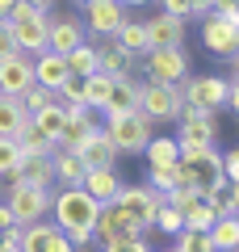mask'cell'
I'll list each match as a JSON object with an SVG mask.
<instances>
[{
    "label": "cell",
    "mask_w": 239,
    "mask_h": 252,
    "mask_svg": "<svg viewBox=\"0 0 239 252\" xmlns=\"http://www.w3.org/2000/svg\"><path fill=\"white\" fill-rule=\"evenodd\" d=\"M114 42L122 46V51H130L134 59H143V55H147V26H143V21H134V17H126L122 30L114 34Z\"/></svg>",
    "instance_id": "cell-28"
},
{
    "label": "cell",
    "mask_w": 239,
    "mask_h": 252,
    "mask_svg": "<svg viewBox=\"0 0 239 252\" xmlns=\"http://www.w3.org/2000/svg\"><path fill=\"white\" fill-rule=\"evenodd\" d=\"M139 156L147 160V168H172L180 160V143H177V135H151Z\"/></svg>",
    "instance_id": "cell-23"
},
{
    "label": "cell",
    "mask_w": 239,
    "mask_h": 252,
    "mask_svg": "<svg viewBox=\"0 0 239 252\" xmlns=\"http://www.w3.org/2000/svg\"><path fill=\"white\" fill-rule=\"evenodd\" d=\"M80 189L89 193L92 202H114L118 198V189H122V177H118V168H89L84 172V181H80Z\"/></svg>",
    "instance_id": "cell-21"
},
{
    "label": "cell",
    "mask_w": 239,
    "mask_h": 252,
    "mask_svg": "<svg viewBox=\"0 0 239 252\" xmlns=\"http://www.w3.org/2000/svg\"><path fill=\"white\" fill-rule=\"evenodd\" d=\"M51 168H55V185H80L84 172H89L76 152H55L51 156Z\"/></svg>",
    "instance_id": "cell-26"
},
{
    "label": "cell",
    "mask_w": 239,
    "mask_h": 252,
    "mask_svg": "<svg viewBox=\"0 0 239 252\" xmlns=\"http://www.w3.org/2000/svg\"><path fill=\"white\" fill-rule=\"evenodd\" d=\"M97 210H101V202H92L80 185H59V189H51V223L71 240V248H76V252H89L92 244H97V240H92Z\"/></svg>",
    "instance_id": "cell-1"
},
{
    "label": "cell",
    "mask_w": 239,
    "mask_h": 252,
    "mask_svg": "<svg viewBox=\"0 0 239 252\" xmlns=\"http://www.w3.org/2000/svg\"><path fill=\"white\" fill-rule=\"evenodd\" d=\"M109 135V143H114V152L118 156H139L143 147H147V139L155 135L151 130V122L143 114H126V118H109L105 126H101Z\"/></svg>",
    "instance_id": "cell-6"
},
{
    "label": "cell",
    "mask_w": 239,
    "mask_h": 252,
    "mask_svg": "<svg viewBox=\"0 0 239 252\" xmlns=\"http://www.w3.org/2000/svg\"><path fill=\"white\" fill-rule=\"evenodd\" d=\"M172 248H177V252H214V244H210L206 231H189V227H185V231L172 235Z\"/></svg>",
    "instance_id": "cell-35"
},
{
    "label": "cell",
    "mask_w": 239,
    "mask_h": 252,
    "mask_svg": "<svg viewBox=\"0 0 239 252\" xmlns=\"http://www.w3.org/2000/svg\"><path fill=\"white\" fill-rule=\"evenodd\" d=\"M46 21H51V13H30L26 21H4V26L13 34V46L34 59V55L46 51Z\"/></svg>",
    "instance_id": "cell-14"
},
{
    "label": "cell",
    "mask_w": 239,
    "mask_h": 252,
    "mask_svg": "<svg viewBox=\"0 0 239 252\" xmlns=\"http://www.w3.org/2000/svg\"><path fill=\"white\" fill-rule=\"evenodd\" d=\"M9 55H17V46H13V34L4 26V17H0V59H9Z\"/></svg>",
    "instance_id": "cell-44"
},
{
    "label": "cell",
    "mask_w": 239,
    "mask_h": 252,
    "mask_svg": "<svg viewBox=\"0 0 239 252\" xmlns=\"http://www.w3.org/2000/svg\"><path fill=\"white\" fill-rule=\"evenodd\" d=\"M84 105L92 109V114H101V105H105V97H109V89H114V76H105V72H92V76H84Z\"/></svg>",
    "instance_id": "cell-31"
},
{
    "label": "cell",
    "mask_w": 239,
    "mask_h": 252,
    "mask_svg": "<svg viewBox=\"0 0 239 252\" xmlns=\"http://www.w3.org/2000/svg\"><path fill=\"white\" fill-rule=\"evenodd\" d=\"M164 252H177V248H164Z\"/></svg>",
    "instance_id": "cell-50"
},
{
    "label": "cell",
    "mask_w": 239,
    "mask_h": 252,
    "mask_svg": "<svg viewBox=\"0 0 239 252\" xmlns=\"http://www.w3.org/2000/svg\"><path fill=\"white\" fill-rule=\"evenodd\" d=\"M210 244L214 252H239V215H227V219H214L210 223Z\"/></svg>",
    "instance_id": "cell-25"
},
{
    "label": "cell",
    "mask_w": 239,
    "mask_h": 252,
    "mask_svg": "<svg viewBox=\"0 0 239 252\" xmlns=\"http://www.w3.org/2000/svg\"><path fill=\"white\" fill-rule=\"evenodd\" d=\"M80 42H89V30H84V21H80L76 13H59V17L51 13V21H46V51L67 55V51H76Z\"/></svg>",
    "instance_id": "cell-12"
},
{
    "label": "cell",
    "mask_w": 239,
    "mask_h": 252,
    "mask_svg": "<svg viewBox=\"0 0 239 252\" xmlns=\"http://www.w3.org/2000/svg\"><path fill=\"white\" fill-rule=\"evenodd\" d=\"M0 252H21V248H17V244H0Z\"/></svg>",
    "instance_id": "cell-49"
},
{
    "label": "cell",
    "mask_w": 239,
    "mask_h": 252,
    "mask_svg": "<svg viewBox=\"0 0 239 252\" xmlns=\"http://www.w3.org/2000/svg\"><path fill=\"white\" fill-rule=\"evenodd\" d=\"M206 202L214 206V215L227 219V215H239V185H222L214 193H206Z\"/></svg>",
    "instance_id": "cell-33"
},
{
    "label": "cell",
    "mask_w": 239,
    "mask_h": 252,
    "mask_svg": "<svg viewBox=\"0 0 239 252\" xmlns=\"http://www.w3.org/2000/svg\"><path fill=\"white\" fill-rule=\"evenodd\" d=\"M9 185H34V189H55V168L42 156H21V164L9 172Z\"/></svg>",
    "instance_id": "cell-18"
},
{
    "label": "cell",
    "mask_w": 239,
    "mask_h": 252,
    "mask_svg": "<svg viewBox=\"0 0 239 252\" xmlns=\"http://www.w3.org/2000/svg\"><path fill=\"white\" fill-rule=\"evenodd\" d=\"M177 89H180V105L210 109V114H222V109H227V101H231L227 76H185Z\"/></svg>",
    "instance_id": "cell-3"
},
{
    "label": "cell",
    "mask_w": 239,
    "mask_h": 252,
    "mask_svg": "<svg viewBox=\"0 0 239 252\" xmlns=\"http://www.w3.org/2000/svg\"><path fill=\"white\" fill-rule=\"evenodd\" d=\"M139 114L147 118L151 126H155V122H177V114H180V89H177V84L139 80Z\"/></svg>",
    "instance_id": "cell-4"
},
{
    "label": "cell",
    "mask_w": 239,
    "mask_h": 252,
    "mask_svg": "<svg viewBox=\"0 0 239 252\" xmlns=\"http://www.w3.org/2000/svg\"><path fill=\"white\" fill-rule=\"evenodd\" d=\"M143 26H147V51H159V46H185L189 21L168 17V13H155V17H147Z\"/></svg>",
    "instance_id": "cell-17"
},
{
    "label": "cell",
    "mask_w": 239,
    "mask_h": 252,
    "mask_svg": "<svg viewBox=\"0 0 239 252\" xmlns=\"http://www.w3.org/2000/svg\"><path fill=\"white\" fill-rule=\"evenodd\" d=\"M202 46L222 63H239V17H202Z\"/></svg>",
    "instance_id": "cell-5"
},
{
    "label": "cell",
    "mask_w": 239,
    "mask_h": 252,
    "mask_svg": "<svg viewBox=\"0 0 239 252\" xmlns=\"http://www.w3.org/2000/svg\"><path fill=\"white\" fill-rule=\"evenodd\" d=\"M206 13H214V17H239V0H206Z\"/></svg>",
    "instance_id": "cell-42"
},
{
    "label": "cell",
    "mask_w": 239,
    "mask_h": 252,
    "mask_svg": "<svg viewBox=\"0 0 239 252\" xmlns=\"http://www.w3.org/2000/svg\"><path fill=\"white\" fill-rule=\"evenodd\" d=\"M63 80H67V59H63V55H55V51L34 55V84H42V89L59 93Z\"/></svg>",
    "instance_id": "cell-22"
},
{
    "label": "cell",
    "mask_w": 239,
    "mask_h": 252,
    "mask_svg": "<svg viewBox=\"0 0 239 252\" xmlns=\"http://www.w3.org/2000/svg\"><path fill=\"white\" fill-rule=\"evenodd\" d=\"M126 17H130V9L122 0H84V30L92 38H114Z\"/></svg>",
    "instance_id": "cell-10"
},
{
    "label": "cell",
    "mask_w": 239,
    "mask_h": 252,
    "mask_svg": "<svg viewBox=\"0 0 239 252\" xmlns=\"http://www.w3.org/2000/svg\"><path fill=\"white\" fill-rule=\"evenodd\" d=\"M9 227H17V223H13V215H9V206H4V202H0V231H9Z\"/></svg>",
    "instance_id": "cell-46"
},
{
    "label": "cell",
    "mask_w": 239,
    "mask_h": 252,
    "mask_svg": "<svg viewBox=\"0 0 239 252\" xmlns=\"http://www.w3.org/2000/svg\"><path fill=\"white\" fill-rule=\"evenodd\" d=\"M147 185L155 189L159 198H168L172 189H180V172H177V164H172V168H147Z\"/></svg>",
    "instance_id": "cell-34"
},
{
    "label": "cell",
    "mask_w": 239,
    "mask_h": 252,
    "mask_svg": "<svg viewBox=\"0 0 239 252\" xmlns=\"http://www.w3.org/2000/svg\"><path fill=\"white\" fill-rule=\"evenodd\" d=\"M214 219H218V215H214V206H210L206 198L189 202V206L180 210V223H185L189 231H210V223H214Z\"/></svg>",
    "instance_id": "cell-32"
},
{
    "label": "cell",
    "mask_w": 239,
    "mask_h": 252,
    "mask_svg": "<svg viewBox=\"0 0 239 252\" xmlns=\"http://www.w3.org/2000/svg\"><path fill=\"white\" fill-rule=\"evenodd\" d=\"M126 9H143V4H151V0H122Z\"/></svg>",
    "instance_id": "cell-47"
},
{
    "label": "cell",
    "mask_w": 239,
    "mask_h": 252,
    "mask_svg": "<svg viewBox=\"0 0 239 252\" xmlns=\"http://www.w3.org/2000/svg\"><path fill=\"white\" fill-rule=\"evenodd\" d=\"M177 143L214 147V143H218V114H210V109H193V105H180V114H177Z\"/></svg>",
    "instance_id": "cell-8"
},
{
    "label": "cell",
    "mask_w": 239,
    "mask_h": 252,
    "mask_svg": "<svg viewBox=\"0 0 239 252\" xmlns=\"http://www.w3.org/2000/svg\"><path fill=\"white\" fill-rule=\"evenodd\" d=\"M164 202H168L172 210H185L189 202H197V193H193V189H185V185H180V189H172V193H168V198H164Z\"/></svg>",
    "instance_id": "cell-43"
},
{
    "label": "cell",
    "mask_w": 239,
    "mask_h": 252,
    "mask_svg": "<svg viewBox=\"0 0 239 252\" xmlns=\"http://www.w3.org/2000/svg\"><path fill=\"white\" fill-rule=\"evenodd\" d=\"M13 4H17V0H0V17H4V13H9Z\"/></svg>",
    "instance_id": "cell-48"
},
{
    "label": "cell",
    "mask_w": 239,
    "mask_h": 252,
    "mask_svg": "<svg viewBox=\"0 0 239 252\" xmlns=\"http://www.w3.org/2000/svg\"><path fill=\"white\" fill-rule=\"evenodd\" d=\"M76 156L84 160V168H118V152H114V143H109V135L101 130V126L80 143Z\"/></svg>",
    "instance_id": "cell-20"
},
{
    "label": "cell",
    "mask_w": 239,
    "mask_h": 252,
    "mask_svg": "<svg viewBox=\"0 0 239 252\" xmlns=\"http://www.w3.org/2000/svg\"><path fill=\"white\" fill-rule=\"evenodd\" d=\"M101 252H151L147 235H118V240L101 244Z\"/></svg>",
    "instance_id": "cell-38"
},
{
    "label": "cell",
    "mask_w": 239,
    "mask_h": 252,
    "mask_svg": "<svg viewBox=\"0 0 239 252\" xmlns=\"http://www.w3.org/2000/svg\"><path fill=\"white\" fill-rule=\"evenodd\" d=\"M89 42L97 46V72L114 76V80H139V59L122 51L114 38H89Z\"/></svg>",
    "instance_id": "cell-11"
},
{
    "label": "cell",
    "mask_w": 239,
    "mask_h": 252,
    "mask_svg": "<svg viewBox=\"0 0 239 252\" xmlns=\"http://www.w3.org/2000/svg\"><path fill=\"white\" fill-rule=\"evenodd\" d=\"M159 13L180 17V21H193V0H159Z\"/></svg>",
    "instance_id": "cell-40"
},
{
    "label": "cell",
    "mask_w": 239,
    "mask_h": 252,
    "mask_svg": "<svg viewBox=\"0 0 239 252\" xmlns=\"http://www.w3.org/2000/svg\"><path fill=\"white\" fill-rule=\"evenodd\" d=\"M118 235H147L139 223H134L126 210H118L114 202H105V206L97 210V227H92V240L97 244H109V240H118Z\"/></svg>",
    "instance_id": "cell-15"
},
{
    "label": "cell",
    "mask_w": 239,
    "mask_h": 252,
    "mask_svg": "<svg viewBox=\"0 0 239 252\" xmlns=\"http://www.w3.org/2000/svg\"><path fill=\"white\" fill-rule=\"evenodd\" d=\"M21 252H76L71 240L51 223V219H38V223L21 227V240H17Z\"/></svg>",
    "instance_id": "cell-13"
},
{
    "label": "cell",
    "mask_w": 239,
    "mask_h": 252,
    "mask_svg": "<svg viewBox=\"0 0 239 252\" xmlns=\"http://www.w3.org/2000/svg\"><path fill=\"white\" fill-rule=\"evenodd\" d=\"M17 164H21V147H17V139H0V181L9 177Z\"/></svg>",
    "instance_id": "cell-39"
},
{
    "label": "cell",
    "mask_w": 239,
    "mask_h": 252,
    "mask_svg": "<svg viewBox=\"0 0 239 252\" xmlns=\"http://www.w3.org/2000/svg\"><path fill=\"white\" fill-rule=\"evenodd\" d=\"M159 202H164V198H159V193L147 185V181H143V185H126V181H122V189H118L114 206H118V210H126V215H130L134 223L143 227V231H151V219H155Z\"/></svg>",
    "instance_id": "cell-9"
},
{
    "label": "cell",
    "mask_w": 239,
    "mask_h": 252,
    "mask_svg": "<svg viewBox=\"0 0 239 252\" xmlns=\"http://www.w3.org/2000/svg\"><path fill=\"white\" fill-rule=\"evenodd\" d=\"M34 84V59L30 55H9V59H0V93L4 97H21V93Z\"/></svg>",
    "instance_id": "cell-16"
},
{
    "label": "cell",
    "mask_w": 239,
    "mask_h": 252,
    "mask_svg": "<svg viewBox=\"0 0 239 252\" xmlns=\"http://www.w3.org/2000/svg\"><path fill=\"white\" fill-rule=\"evenodd\" d=\"M222 177H227V185H239V152H222Z\"/></svg>",
    "instance_id": "cell-41"
},
{
    "label": "cell",
    "mask_w": 239,
    "mask_h": 252,
    "mask_svg": "<svg viewBox=\"0 0 239 252\" xmlns=\"http://www.w3.org/2000/svg\"><path fill=\"white\" fill-rule=\"evenodd\" d=\"M126 114H139V80H114L105 105H101V118H126Z\"/></svg>",
    "instance_id": "cell-19"
},
{
    "label": "cell",
    "mask_w": 239,
    "mask_h": 252,
    "mask_svg": "<svg viewBox=\"0 0 239 252\" xmlns=\"http://www.w3.org/2000/svg\"><path fill=\"white\" fill-rule=\"evenodd\" d=\"M51 101H59V97H55L51 89H42V84H30V89L21 93V109H26L30 118H34L38 109H46V105H51Z\"/></svg>",
    "instance_id": "cell-37"
},
{
    "label": "cell",
    "mask_w": 239,
    "mask_h": 252,
    "mask_svg": "<svg viewBox=\"0 0 239 252\" xmlns=\"http://www.w3.org/2000/svg\"><path fill=\"white\" fill-rule=\"evenodd\" d=\"M63 59H67V76L71 80H84V76L97 72V46L92 42H80L76 51H67Z\"/></svg>",
    "instance_id": "cell-29"
},
{
    "label": "cell",
    "mask_w": 239,
    "mask_h": 252,
    "mask_svg": "<svg viewBox=\"0 0 239 252\" xmlns=\"http://www.w3.org/2000/svg\"><path fill=\"white\" fill-rule=\"evenodd\" d=\"M139 76L151 84H180L189 72V51L185 46H159V51H147L139 59Z\"/></svg>",
    "instance_id": "cell-2"
},
{
    "label": "cell",
    "mask_w": 239,
    "mask_h": 252,
    "mask_svg": "<svg viewBox=\"0 0 239 252\" xmlns=\"http://www.w3.org/2000/svg\"><path fill=\"white\" fill-rule=\"evenodd\" d=\"M30 122V114L21 109V97H4L0 93V139H17V130Z\"/></svg>",
    "instance_id": "cell-27"
},
{
    "label": "cell",
    "mask_w": 239,
    "mask_h": 252,
    "mask_svg": "<svg viewBox=\"0 0 239 252\" xmlns=\"http://www.w3.org/2000/svg\"><path fill=\"white\" fill-rule=\"evenodd\" d=\"M4 206H9L13 223L17 227H30L38 219L51 215V189H34V185H9L4 193Z\"/></svg>",
    "instance_id": "cell-7"
},
{
    "label": "cell",
    "mask_w": 239,
    "mask_h": 252,
    "mask_svg": "<svg viewBox=\"0 0 239 252\" xmlns=\"http://www.w3.org/2000/svg\"><path fill=\"white\" fill-rule=\"evenodd\" d=\"M17 147H21V156H42V160H51V156L59 152L46 135H38V130H34V122H26L17 130Z\"/></svg>",
    "instance_id": "cell-30"
},
{
    "label": "cell",
    "mask_w": 239,
    "mask_h": 252,
    "mask_svg": "<svg viewBox=\"0 0 239 252\" xmlns=\"http://www.w3.org/2000/svg\"><path fill=\"white\" fill-rule=\"evenodd\" d=\"M151 231H164V235H177V231H185V223H180V210H172L168 202H159L155 219H151Z\"/></svg>",
    "instance_id": "cell-36"
},
{
    "label": "cell",
    "mask_w": 239,
    "mask_h": 252,
    "mask_svg": "<svg viewBox=\"0 0 239 252\" xmlns=\"http://www.w3.org/2000/svg\"><path fill=\"white\" fill-rule=\"evenodd\" d=\"M30 122H34V130H38V135H46L55 147H59V135H63V126H67V109H63V101H51V105H46V109H38V114L30 118Z\"/></svg>",
    "instance_id": "cell-24"
},
{
    "label": "cell",
    "mask_w": 239,
    "mask_h": 252,
    "mask_svg": "<svg viewBox=\"0 0 239 252\" xmlns=\"http://www.w3.org/2000/svg\"><path fill=\"white\" fill-rule=\"evenodd\" d=\"M26 4H30V9H38V13H51L59 0H26Z\"/></svg>",
    "instance_id": "cell-45"
}]
</instances>
